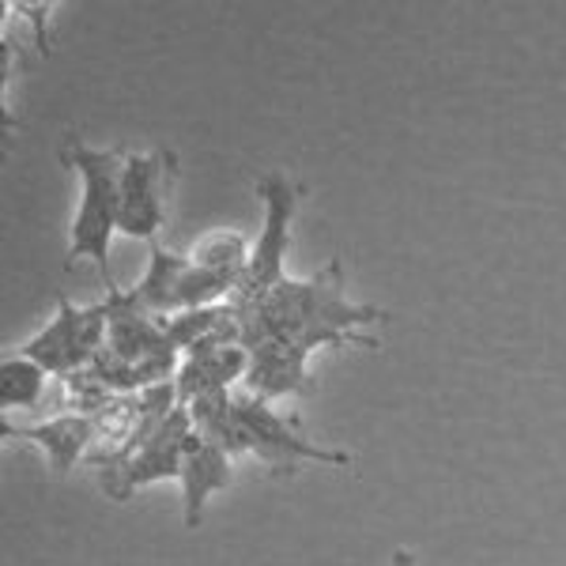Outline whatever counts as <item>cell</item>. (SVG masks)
<instances>
[{
	"instance_id": "cell-1",
	"label": "cell",
	"mask_w": 566,
	"mask_h": 566,
	"mask_svg": "<svg viewBox=\"0 0 566 566\" xmlns=\"http://www.w3.org/2000/svg\"><path fill=\"white\" fill-rule=\"evenodd\" d=\"M239 310L245 328V348H253L261 340H287L310 355L317 348H344V344L378 348V340L359 336V328L389 322L386 310L370 303H352L344 295L340 261H328L310 280H280L269 295H261L258 303Z\"/></svg>"
},
{
	"instance_id": "cell-2",
	"label": "cell",
	"mask_w": 566,
	"mask_h": 566,
	"mask_svg": "<svg viewBox=\"0 0 566 566\" xmlns=\"http://www.w3.org/2000/svg\"><path fill=\"white\" fill-rule=\"evenodd\" d=\"M189 408L197 434L216 442L227 458H258L280 476H291L298 464H328V469H348V450H325L298 434L295 419H283L261 397H231V392H212L200 397Z\"/></svg>"
},
{
	"instance_id": "cell-3",
	"label": "cell",
	"mask_w": 566,
	"mask_h": 566,
	"mask_svg": "<svg viewBox=\"0 0 566 566\" xmlns=\"http://www.w3.org/2000/svg\"><path fill=\"white\" fill-rule=\"evenodd\" d=\"M61 163L80 175L84 197H80L76 219L69 231V264L91 261L98 276L109 280V242L117 234L122 216V175L125 155L109 148H91L84 136H69L61 144Z\"/></svg>"
},
{
	"instance_id": "cell-4",
	"label": "cell",
	"mask_w": 566,
	"mask_h": 566,
	"mask_svg": "<svg viewBox=\"0 0 566 566\" xmlns=\"http://www.w3.org/2000/svg\"><path fill=\"white\" fill-rule=\"evenodd\" d=\"M234 291L239 280L197 264L193 253H175L159 242H148V272L136 287H129V295L155 317H178L189 310L231 303Z\"/></svg>"
},
{
	"instance_id": "cell-5",
	"label": "cell",
	"mask_w": 566,
	"mask_h": 566,
	"mask_svg": "<svg viewBox=\"0 0 566 566\" xmlns=\"http://www.w3.org/2000/svg\"><path fill=\"white\" fill-rule=\"evenodd\" d=\"M106 287V355L117 363H129L133 370L144 374L148 386H163L175 381L181 367V352L170 340L163 317L148 314L144 306L133 303L129 291H122L114 276L103 280Z\"/></svg>"
},
{
	"instance_id": "cell-6",
	"label": "cell",
	"mask_w": 566,
	"mask_h": 566,
	"mask_svg": "<svg viewBox=\"0 0 566 566\" xmlns=\"http://www.w3.org/2000/svg\"><path fill=\"white\" fill-rule=\"evenodd\" d=\"M103 348H106V306H72L65 295H57L53 322L39 336L20 344L15 355L39 363L45 374L69 378V374L91 367Z\"/></svg>"
},
{
	"instance_id": "cell-7",
	"label": "cell",
	"mask_w": 566,
	"mask_h": 566,
	"mask_svg": "<svg viewBox=\"0 0 566 566\" xmlns=\"http://www.w3.org/2000/svg\"><path fill=\"white\" fill-rule=\"evenodd\" d=\"M258 197L264 205V231L250 253V269L242 276V287L234 291V306H250L261 295H269L280 280H287L283 264H287L291 245V219L298 208V186L287 175H264L258 178Z\"/></svg>"
},
{
	"instance_id": "cell-8",
	"label": "cell",
	"mask_w": 566,
	"mask_h": 566,
	"mask_svg": "<svg viewBox=\"0 0 566 566\" xmlns=\"http://www.w3.org/2000/svg\"><path fill=\"white\" fill-rule=\"evenodd\" d=\"M189 438H193V419H189V408L181 405L167 423L155 427V431L136 446L129 458L117 461L114 469L98 472V480H103V495L114 499V502H129L136 491L148 488V483L178 480Z\"/></svg>"
},
{
	"instance_id": "cell-9",
	"label": "cell",
	"mask_w": 566,
	"mask_h": 566,
	"mask_svg": "<svg viewBox=\"0 0 566 566\" xmlns=\"http://www.w3.org/2000/svg\"><path fill=\"white\" fill-rule=\"evenodd\" d=\"M178 181V155L155 148L144 155H125L122 175V216H117V234L125 239L155 242V231L167 219V200Z\"/></svg>"
},
{
	"instance_id": "cell-10",
	"label": "cell",
	"mask_w": 566,
	"mask_h": 566,
	"mask_svg": "<svg viewBox=\"0 0 566 566\" xmlns=\"http://www.w3.org/2000/svg\"><path fill=\"white\" fill-rule=\"evenodd\" d=\"M310 352L287 340H261L250 348V370H245V392L261 400L276 397H306L314 389L310 378Z\"/></svg>"
},
{
	"instance_id": "cell-11",
	"label": "cell",
	"mask_w": 566,
	"mask_h": 566,
	"mask_svg": "<svg viewBox=\"0 0 566 566\" xmlns=\"http://www.w3.org/2000/svg\"><path fill=\"white\" fill-rule=\"evenodd\" d=\"M245 370H250V348L245 344H208V348L186 352L175 378L181 405H193V400L212 397V392H227L234 381H245Z\"/></svg>"
},
{
	"instance_id": "cell-12",
	"label": "cell",
	"mask_w": 566,
	"mask_h": 566,
	"mask_svg": "<svg viewBox=\"0 0 566 566\" xmlns=\"http://www.w3.org/2000/svg\"><path fill=\"white\" fill-rule=\"evenodd\" d=\"M178 483H181V517H186V528H200L205 506L212 502V495L227 491V483H231V458L216 442H208L205 434H197V427L186 446Z\"/></svg>"
},
{
	"instance_id": "cell-13",
	"label": "cell",
	"mask_w": 566,
	"mask_h": 566,
	"mask_svg": "<svg viewBox=\"0 0 566 566\" xmlns=\"http://www.w3.org/2000/svg\"><path fill=\"white\" fill-rule=\"evenodd\" d=\"M4 438H20V442L39 446L50 461V469L57 476H69L80 461H87L91 450V416H72L61 412L45 423H31V427H12L4 423Z\"/></svg>"
},
{
	"instance_id": "cell-14",
	"label": "cell",
	"mask_w": 566,
	"mask_h": 566,
	"mask_svg": "<svg viewBox=\"0 0 566 566\" xmlns=\"http://www.w3.org/2000/svg\"><path fill=\"white\" fill-rule=\"evenodd\" d=\"M45 374L39 363L23 359V355H8L0 363V405L8 408H34L45 392Z\"/></svg>"
},
{
	"instance_id": "cell-15",
	"label": "cell",
	"mask_w": 566,
	"mask_h": 566,
	"mask_svg": "<svg viewBox=\"0 0 566 566\" xmlns=\"http://www.w3.org/2000/svg\"><path fill=\"white\" fill-rule=\"evenodd\" d=\"M61 381H65V412H72V416H91V419H95L109 405V400H117V392L109 389L91 367L69 374V378H61Z\"/></svg>"
},
{
	"instance_id": "cell-16",
	"label": "cell",
	"mask_w": 566,
	"mask_h": 566,
	"mask_svg": "<svg viewBox=\"0 0 566 566\" xmlns=\"http://www.w3.org/2000/svg\"><path fill=\"white\" fill-rule=\"evenodd\" d=\"M392 566H416V559L408 552H397V555H392Z\"/></svg>"
}]
</instances>
